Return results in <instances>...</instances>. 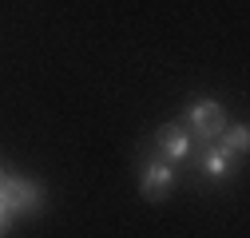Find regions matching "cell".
Returning <instances> with one entry per match:
<instances>
[{"label":"cell","mask_w":250,"mask_h":238,"mask_svg":"<svg viewBox=\"0 0 250 238\" xmlns=\"http://www.w3.org/2000/svg\"><path fill=\"white\" fill-rule=\"evenodd\" d=\"M0 206H4L12 218L36 215L44 206V183H40V178H28V175H12L8 171L4 187H0Z\"/></svg>","instance_id":"cell-2"},{"label":"cell","mask_w":250,"mask_h":238,"mask_svg":"<svg viewBox=\"0 0 250 238\" xmlns=\"http://www.w3.org/2000/svg\"><path fill=\"white\" fill-rule=\"evenodd\" d=\"M4 178H8V167H4V163H0V187H4Z\"/></svg>","instance_id":"cell-8"},{"label":"cell","mask_w":250,"mask_h":238,"mask_svg":"<svg viewBox=\"0 0 250 238\" xmlns=\"http://www.w3.org/2000/svg\"><path fill=\"white\" fill-rule=\"evenodd\" d=\"M179 183V171L175 163H167L159 151H151V147H143V167H139V195L147 202H163Z\"/></svg>","instance_id":"cell-3"},{"label":"cell","mask_w":250,"mask_h":238,"mask_svg":"<svg viewBox=\"0 0 250 238\" xmlns=\"http://www.w3.org/2000/svg\"><path fill=\"white\" fill-rule=\"evenodd\" d=\"M195 167L199 175L207 178V183H227V178L234 175V155H227L218 143H207V147H195Z\"/></svg>","instance_id":"cell-5"},{"label":"cell","mask_w":250,"mask_h":238,"mask_svg":"<svg viewBox=\"0 0 250 238\" xmlns=\"http://www.w3.org/2000/svg\"><path fill=\"white\" fill-rule=\"evenodd\" d=\"M12 222H16V218H12L8 211H4V206H0V238H8V230H12Z\"/></svg>","instance_id":"cell-7"},{"label":"cell","mask_w":250,"mask_h":238,"mask_svg":"<svg viewBox=\"0 0 250 238\" xmlns=\"http://www.w3.org/2000/svg\"><path fill=\"white\" fill-rule=\"evenodd\" d=\"M155 147H159V155L167 163H175V167L195 155V139H191V131H187L183 123H163L159 131H155Z\"/></svg>","instance_id":"cell-4"},{"label":"cell","mask_w":250,"mask_h":238,"mask_svg":"<svg viewBox=\"0 0 250 238\" xmlns=\"http://www.w3.org/2000/svg\"><path fill=\"white\" fill-rule=\"evenodd\" d=\"M214 143L223 147L227 155H234V159H242V155H246V147H250V127H246V123H234V127H223V135H218Z\"/></svg>","instance_id":"cell-6"},{"label":"cell","mask_w":250,"mask_h":238,"mask_svg":"<svg viewBox=\"0 0 250 238\" xmlns=\"http://www.w3.org/2000/svg\"><path fill=\"white\" fill-rule=\"evenodd\" d=\"M183 127L191 131L195 147H207V143H214L218 135H223L227 107L218 103V99H191V103L183 107Z\"/></svg>","instance_id":"cell-1"}]
</instances>
